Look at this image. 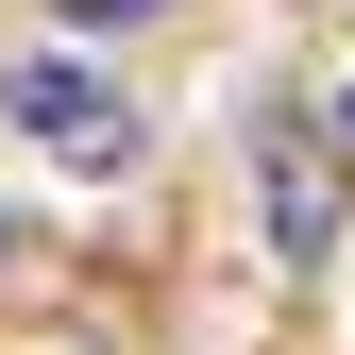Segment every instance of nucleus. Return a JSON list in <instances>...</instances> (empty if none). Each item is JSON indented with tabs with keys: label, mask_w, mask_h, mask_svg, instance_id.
Returning a JSON list of instances; mask_svg holds the SVG:
<instances>
[{
	"label": "nucleus",
	"mask_w": 355,
	"mask_h": 355,
	"mask_svg": "<svg viewBox=\"0 0 355 355\" xmlns=\"http://www.w3.org/2000/svg\"><path fill=\"white\" fill-rule=\"evenodd\" d=\"M338 203H355L338 136H322V119H271V136H254V220H271L288 271H322V254H338Z\"/></svg>",
	"instance_id": "1"
},
{
	"label": "nucleus",
	"mask_w": 355,
	"mask_h": 355,
	"mask_svg": "<svg viewBox=\"0 0 355 355\" xmlns=\"http://www.w3.org/2000/svg\"><path fill=\"white\" fill-rule=\"evenodd\" d=\"M0 102H17V136H34V153H68V169H119V153H136V102H119L85 51H34Z\"/></svg>",
	"instance_id": "2"
},
{
	"label": "nucleus",
	"mask_w": 355,
	"mask_h": 355,
	"mask_svg": "<svg viewBox=\"0 0 355 355\" xmlns=\"http://www.w3.org/2000/svg\"><path fill=\"white\" fill-rule=\"evenodd\" d=\"M51 17H85V34H102V17H153V0H51Z\"/></svg>",
	"instance_id": "3"
},
{
	"label": "nucleus",
	"mask_w": 355,
	"mask_h": 355,
	"mask_svg": "<svg viewBox=\"0 0 355 355\" xmlns=\"http://www.w3.org/2000/svg\"><path fill=\"white\" fill-rule=\"evenodd\" d=\"M338 153H355V85H338Z\"/></svg>",
	"instance_id": "4"
},
{
	"label": "nucleus",
	"mask_w": 355,
	"mask_h": 355,
	"mask_svg": "<svg viewBox=\"0 0 355 355\" xmlns=\"http://www.w3.org/2000/svg\"><path fill=\"white\" fill-rule=\"evenodd\" d=\"M0 254H17V237H0Z\"/></svg>",
	"instance_id": "5"
}]
</instances>
